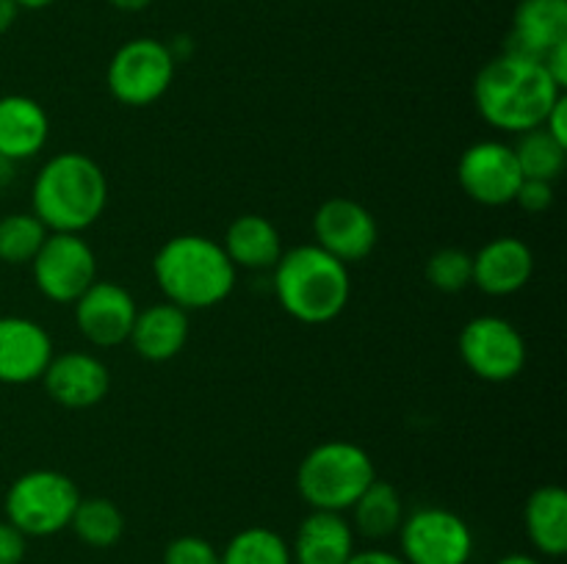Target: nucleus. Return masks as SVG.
Listing matches in <instances>:
<instances>
[{"label": "nucleus", "instance_id": "1", "mask_svg": "<svg viewBox=\"0 0 567 564\" xmlns=\"http://www.w3.org/2000/svg\"><path fill=\"white\" fill-rule=\"evenodd\" d=\"M563 94L543 61L513 53L491 59L474 77L476 114L496 130L518 136L540 127Z\"/></svg>", "mask_w": 567, "mask_h": 564}, {"label": "nucleus", "instance_id": "2", "mask_svg": "<svg viewBox=\"0 0 567 564\" xmlns=\"http://www.w3.org/2000/svg\"><path fill=\"white\" fill-rule=\"evenodd\" d=\"M236 271L221 243L197 232L169 238L153 258V276L161 293L186 313L225 302L236 288Z\"/></svg>", "mask_w": 567, "mask_h": 564}, {"label": "nucleus", "instance_id": "3", "mask_svg": "<svg viewBox=\"0 0 567 564\" xmlns=\"http://www.w3.org/2000/svg\"><path fill=\"white\" fill-rule=\"evenodd\" d=\"M31 213L50 232H83L109 205V180L97 160L83 153H59L37 171Z\"/></svg>", "mask_w": 567, "mask_h": 564}, {"label": "nucleus", "instance_id": "4", "mask_svg": "<svg viewBox=\"0 0 567 564\" xmlns=\"http://www.w3.org/2000/svg\"><path fill=\"white\" fill-rule=\"evenodd\" d=\"M280 307L302 324H327L347 310L352 296L349 265L316 243H302L280 254L275 269Z\"/></svg>", "mask_w": 567, "mask_h": 564}, {"label": "nucleus", "instance_id": "5", "mask_svg": "<svg viewBox=\"0 0 567 564\" xmlns=\"http://www.w3.org/2000/svg\"><path fill=\"white\" fill-rule=\"evenodd\" d=\"M377 479L369 451L358 442L327 440L305 453L297 470V490L310 509L349 512Z\"/></svg>", "mask_w": 567, "mask_h": 564}, {"label": "nucleus", "instance_id": "6", "mask_svg": "<svg viewBox=\"0 0 567 564\" xmlns=\"http://www.w3.org/2000/svg\"><path fill=\"white\" fill-rule=\"evenodd\" d=\"M81 490L61 470L39 468L17 476L6 490L3 512L14 529L25 536H53L70 529Z\"/></svg>", "mask_w": 567, "mask_h": 564}, {"label": "nucleus", "instance_id": "7", "mask_svg": "<svg viewBox=\"0 0 567 564\" xmlns=\"http://www.w3.org/2000/svg\"><path fill=\"white\" fill-rule=\"evenodd\" d=\"M175 64L169 44L161 39H131L111 55L105 70L111 97L127 108H147L158 103L175 81Z\"/></svg>", "mask_w": 567, "mask_h": 564}, {"label": "nucleus", "instance_id": "8", "mask_svg": "<svg viewBox=\"0 0 567 564\" xmlns=\"http://www.w3.org/2000/svg\"><path fill=\"white\" fill-rule=\"evenodd\" d=\"M396 534L399 556L408 564H468L474 556V531L452 509H415L404 514Z\"/></svg>", "mask_w": 567, "mask_h": 564}, {"label": "nucleus", "instance_id": "9", "mask_svg": "<svg viewBox=\"0 0 567 564\" xmlns=\"http://www.w3.org/2000/svg\"><path fill=\"white\" fill-rule=\"evenodd\" d=\"M31 271L44 299L75 304L97 280V258L81 232H48L42 249L31 260Z\"/></svg>", "mask_w": 567, "mask_h": 564}, {"label": "nucleus", "instance_id": "10", "mask_svg": "<svg viewBox=\"0 0 567 564\" xmlns=\"http://www.w3.org/2000/svg\"><path fill=\"white\" fill-rule=\"evenodd\" d=\"M460 357L465 368L485 382H509L526 368V341L513 321L502 315H476L460 332Z\"/></svg>", "mask_w": 567, "mask_h": 564}, {"label": "nucleus", "instance_id": "11", "mask_svg": "<svg viewBox=\"0 0 567 564\" xmlns=\"http://www.w3.org/2000/svg\"><path fill=\"white\" fill-rule=\"evenodd\" d=\"M457 182L465 197L474 202L485 208H502V205H513L524 175H520L513 147L487 138V142L471 144L460 155Z\"/></svg>", "mask_w": 567, "mask_h": 564}, {"label": "nucleus", "instance_id": "12", "mask_svg": "<svg viewBox=\"0 0 567 564\" xmlns=\"http://www.w3.org/2000/svg\"><path fill=\"white\" fill-rule=\"evenodd\" d=\"M313 238L316 247L349 265L360 263L374 252L380 241V227L365 205L347 197H332L316 210Z\"/></svg>", "mask_w": 567, "mask_h": 564}, {"label": "nucleus", "instance_id": "13", "mask_svg": "<svg viewBox=\"0 0 567 564\" xmlns=\"http://www.w3.org/2000/svg\"><path fill=\"white\" fill-rule=\"evenodd\" d=\"M136 313V299L120 282L94 280L75 302V326L92 346L116 348L131 337Z\"/></svg>", "mask_w": 567, "mask_h": 564}, {"label": "nucleus", "instance_id": "14", "mask_svg": "<svg viewBox=\"0 0 567 564\" xmlns=\"http://www.w3.org/2000/svg\"><path fill=\"white\" fill-rule=\"evenodd\" d=\"M53 359L48 330L25 315H0V385H31Z\"/></svg>", "mask_w": 567, "mask_h": 564}, {"label": "nucleus", "instance_id": "15", "mask_svg": "<svg viewBox=\"0 0 567 564\" xmlns=\"http://www.w3.org/2000/svg\"><path fill=\"white\" fill-rule=\"evenodd\" d=\"M42 385L55 404L66 409H89L109 396L111 374L100 357L89 352H64L50 359Z\"/></svg>", "mask_w": 567, "mask_h": 564}, {"label": "nucleus", "instance_id": "16", "mask_svg": "<svg viewBox=\"0 0 567 564\" xmlns=\"http://www.w3.org/2000/svg\"><path fill=\"white\" fill-rule=\"evenodd\" d=\"M471 260H474L471 285L487 296H513L532 280L535 271V254L515 236L493 238L480 252L471 254Z\"/></svg>", "mask_w": 567, "mask_h": 564}, {"label": "nucleus", "instance_id": "17", "mask_svg": "<svg viewBox=\"0 0 567 564\" xmlns=\"http://www.w3.org/2000/svg\"><path fill=\"white\" fill-rule=\"evenodd\" d=\"M567 42V0H520L513 14L504 53L543 61V55Z\"/></svg>", "mask_w": 567, "mask_h": 564}, {"label": "nucleus", "instance_id": "18", "mask_svg": "<svg viewBox=\"0 0 567 564\" xmlns=\"http://www.w3.org/2000/svg\"><path fill=\"white\" fill-rule=\"evenodd\" d=\"M188 335L192 324L186 310L172 302H158L150 304L147 310H138L127 343L147 363H166L186 348Z\"/></svg>", "mask_w": 567, "mask_h": 564}, {"label": "nucleus", "instance_id": "19", "mask_svg": "<svg viewBox=\"0 0 567 564\" xmlns=\"http://www.w3.org/2000/svg\"><path fill=\"white\" fill-rule=\"evenodd\" d=\"M288 545L293 564H347L354 553V529L341 512L310 509Z\"/></svg>", "mask_w": 567, "mask_h": 564}, {"label": "nucleus", "instance_id": "20", "mask_svg": "<svg viewBox=\"0 0 567 564\" xmlns=\"http://www.w3.org/2000/svg\"><path fill=\"white\" fill-rule=\"evenodd\" d=\"M50 119L42 103L25 94L0 97V155L14 164L33 158L48 144Z\"/></svg>", "mask_w": 567, "mask_h": 564}, {"label": "nucleus", "instance_id": "21", "mask_svg": "<svg viewBox=\"0 0 567 564\" xmlns=\"http://www.w3.org/2000/svg\"><path fill=\"white\" fill-rule=\"evenodd\" d=\"M221 249L236 269L249 271L275 269L280 254L286 252L275 221L258 213H244L236 221H230Z\"/></svg>", "mask_w": 567, "mask_h": 564}, {"label": "nucleus", "instance_id": "22", "mask_svg": "<svg viewBox=\"0 0 567 564\" xmlns=\"http://www.w3.org/2000/svg\"><path fill=\"white\" fill-rule=\"evenodd\" d=\"M529 542L540 556L559 558L567 553V492L557 484L537 487L524 506Z\"/></svg>", "mask_w": 567, "mask_h": 564}, {"label": "nucleus", "instance_id": "23", "mask_svg": "<svg viewBox=\"0 0 567 564\" xmlns=\"http://www.w3.org/2000/svg\"><path fill=\"white\" fill-rule=\"evenodd\" d=\"M349 512H352L354 534L380 542L399 531V525L404 520V503L396 487L374 479L365 487L363 495L352 503Z\"/></svg>", "mask_w": 567, "mask_h": 564}, {"label": "nucleus", "instance_id": "24", "mask_svg": "<svg viewBox=\"0 0 567 564\" xmlns=\"http://www.w3.org/2000/svg\"><path fill=\"white\" fill-rule=\"evenodd\" d=\"M70 529L89 547H114L125 534V514L109 498H81Z\"/></svg>", "mask_w": 567, "mask_h": 564}, {"label": "nucleus", "instance_id": "25", "mask_svg": "<svg viewBox=\"0 0 567 564\" xmlns=\"http://www.w3.org/2000/svg\"><path fill=\"white\" fill-rule=\"evenodd\" d=\"M219 564H293V556L286 536L266 525H249L230 536L219 553Z\"/></svg>", "mask_w": 567, "mask_h": 564}, {"label": "nucleus", "instance_id": "26", "mask_svg": "<svg viewBox=\"0 0 567 564\" xmlns=\"http://www.w3.org/2000/svg\"><path fill=\"white\" fill-rule=\"evenodd\" d=\"M513 153L515 160H518L524 180L554 182L563 175L567 164V147L554 142L546 133V127H535V130L520 133Z\"/></svg>", "mask_w": 567, "mask_h": 564}, {"label": "nucleus", "instance_id": "27", "mask_svg": "<svg viewBox=\"0 0 567 564\" xmlns=\"http://www.w3.org/2000/svg\"><path fill=\"white\" fill-rule=\"evenodd\" d=\"M48 227L33 213H9L0 219V260L9 265H25L37 258L48 238Z\"/></svg>", "mask_w": 567, "mask_h": 564}, {"label": "nucleus", "instance_id": "28", "mask_svg": "<svg viewBox=\"0 0 567 564\" xmlns=\"http://www.w3.org/2000/svg\"><path fill=\"white\" fill-rule=\"evenodd\" d=\"M424 276L435 291L460 293L474 280V260L465 249L443 247L430 254L424 265Z\"/></svg>", "mask_w": 567, "mask_h": 564}, {"label": "nucleus", "instance_id": "29", "mask_svg": "<svg viewBox=\"0 0 567 564\" xmlns=\"http://www.w3.org/2000/svg\"><path fill=\"white\" fill-rule=\"evenodd\" d=\"M164 564H219V551L205 536H177L166 545Z\"/></svg>", "mask_w": 567, "mask_h": 564}, {"label": "nucleus", "instance_id": "30", "mask_svg": "<svg viewBox=\"0 0 567 564\" xmlns=\"http://www.w3.org/2000/svg\"><path fill=\"white\" fill-rule=\"evenodd\" d=\"M513 202L518 205L520 210H526V213H546L554 205V182L524 180Z\"/></svg>", "mask_w": 567, "mask_h": 564}, {"label": "nucleus", "instance_id": "31", "mask_svg": "<svg viewBox=\"0 0 567 564\" xmlns=\"http://www.w3.org/2000/svg\"><path fill=\"white\" fill-rule=\"evenodd\" d=\"M28 551V536L20 529L0 520V564H22Z\"/></svg>", "mask_w": 567, "mask_h": 564}, {"label": "nucleus", "instance_id": "32", "mask_svg": "<svg viewBox=\"0 0 567 564\" xmlns=\"http://www.w3.org/2000/svg\"><path fill=\"white\" fill-rule=\"evenodd\" d=\"M540 127H546V133L554 138V142H559L563 147H567V97L565 94L551 105V111H548L546 122H543Z\"/></svg>", "mask_w": 567, "mask_h": 564}, {"label": "nucleus", "instance_id": "33", "mask_svg": "<svg viewBox=\"0 0 567 564\" xmlns=\"http://www.w3.org/2000/svg\"><path fill=\"white\" fill-rule=\"evenodd\" d=\"M543 66H546V72L551 75V81L565 92V86H567V42L548 50V53L543 55Z\"/></svg>", "mask_w": 567, "mask_h": 564}, {"label": "nucleus", "instance_id": "34", "mask_svg": "<svg viewBox=\"0 0 567 564\" xmlns=\"http://www.w3.org/2000/svg\"><path fill=\"white\" fill-rule=\"evenodd\" d=\"M347 564H408L399 553L385 551V547H369V551H354Z\"/></svg>", "mask_w": 567, "mask_h": 564}, {"label": "nucleus", "instance_id": "35", "mask_svg": "<svg viewBox=\"0 0 567 564\" xmlns=\"http://www.w3.org/2000/svg\"><path fill=\"white\" fill-rule=\"evenodd\" d=\"M17 14H20V6L14 0H0V36L14 25Z\"/></svg>", "mask_w": 567, "mask_h": 564}, {"label": "nucleus", "instance_id": "36", "mask_svg": "<svg viewBox=\"0 0 567 564\" xmlns=\"http://www.w3.org/2000/svg\"><path fill=\"white\" fill-rule=\"evenodd\" d=\"M496 564H543V562L537 556H532V553H507V556L498 558Z\"/></svg>", "mask_w": 567, "mask_h": 564}, {"label": "nucleus", "instance_id": "37", "mask_svg": "<svg viewBox=\"0 0 567 564\" xmlns=\"http://www.w3.org/2000/svg\"><path fill=\"white\" fill-rule=\"evenodd\" d=\"M109 3L120 11H142V9H147L153 0H109Z\"/></svg>", "mask_w": 567, "mask_h": 564}, {"label": "nucleus", "instance_id": "38", "mask_svg": "<svg viewBox=\"0 0 567 564\" xmlns=\"http://www.w3.org/2000/svg\"><path fill=\"white\" fill-rule=\"evenodd\" d=\"M14 160H9V158H3V155H0V188L3 186H9L11 180H14Z\"/></svg>", "mask_w": 567, "mask_h": 564}, {"label": "nucleus", "instance_id": "39", "mask_svg": "<svg viewBox=\"0 0 567 564\" xmlns=\"http://www.w3.org/2000/svg\"><path fill=\"white\" fill-rule=\"evenodd\" d=\"M20 9H28V11H39V9H48V6H53L55 0H14Z\"/></svg>", "mask_w": 567, "mask_h": 564}]
</instances>
